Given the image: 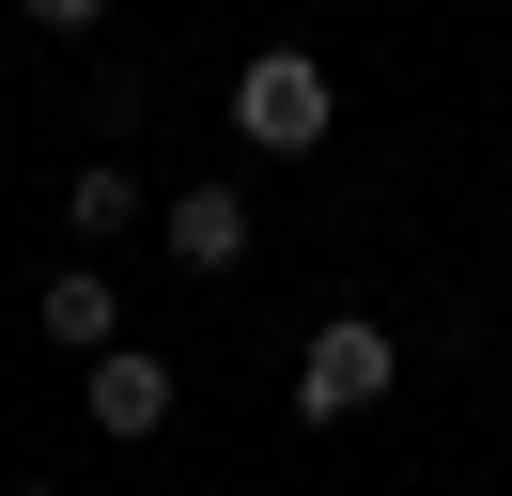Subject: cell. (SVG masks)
I'll list each match as a JSON object with an SVG mask.
<instances>
[{
  "instance_id": "cell-1",
  "label": "cell",
  "mask_w": 512,
  "mask_h": 496,
  "mask_svg": "<svg viewBox=\"0 0 512 496\" xmlns=\"http://www.w3.org/2000/svg\"><path fill=\"white\" fill-rule=\"evenodd\" d=\"M404 388V326H373V310H326L311 326V357H295V419H373V403Z\"/></svg>"
},
{
  "instance_id": "cell-2",
  "label": "cell",
  "mask_w": 512,
  "mask_h": 496,
  "mask_svg": "<svg viewBox=\"0 0 512 496\" xmlns=\"http://www.w3.org/2000/svg\"><path fill=\"white\" fill-rule=\"evenodd\" d=\"M326 124H342V93H326L311 47H249L233 62V140L249 155H326Z\"/></svg>"
},
{
  "instance_id": "cell-3",
  "label": "cell",
  "mask_w": 512,
  "mask_h": 496,
  "mask_svg": "<svg viewBox=\"0 0 512 496\" xmlns=\"http://www.w3.org/2000/svg\"><path fill=\"white\" fill-rule=\"evenodd\" d=\"M171 403H187V372L156 357V341H109V357H78V419L109 434V450H156Z\"/></svg>"
},
{
  "instance_id": "cell-4",
  "label": "cell",
  "mask_w": 512,
  "mask_h": 496,
  "mask_svg": "<svg viewBox=\"0 0 512 496\" xmlns=\"http://www.w3.org/2000/svg\"><path fill=\"white\" fill-rule=\"evenodd\" d=\"M156 248L187 279H233V264H249V186H171V202H156Z\"/></svg>"
},
{
  "instance_id": "cell-5",
  "label": "cell",
  "mask_w": 512,
  "mask_h": 496,
  "mask_svg": "<svg viewBox=\"0 0 512 496\" xmlns=\"http://www.w3.org/2000/svg\"><path fill=\"white\" fill-rule=\"evenodd\" d=\"M32 326L63 341V357H109V341H125V295H109V264H63V279L32 295Z\"/></svg>"
},
{
  "instance_id": "cell-6",
  "label": "cell",
  "mask_w": 512,
  "mask_h": 496,
  "mask_svg": "<svg viewBox=\"0 0 512 496\" xmlns=\"http://www.w3.org/2000/svg\"><path fill=\"white\" fill-rule=\"evenodd\" d=\"M63 217H78V248H125V233H140V171H125V155H94V171L63 186Z\"/></svg>"
},
{
  "instance_id": "cell-7",
  "label": "cell",
  "mask_w": 512,
  "mask_h": 496,
  "mask_svg": "<svg viewBox=\"0 0 512 496\" xmlns=\"http://www.w3.org/2000/svg\"><path fill=\"white\" fill-rule=\"evenodd\" d=\"M32 31H109V0H16Z\"/></svg>"
},
{
  "instance_id": "cell-8",
  "label": "cell",
  "mask_w": 512,
  "mask_h": 496,
  "mask_svg": "<svg viewBox=\"0 0 512 496\" xmlns=\"http://www.w3.org/2000/svg\"><path fill=\"white\" fill-rule=\"evenodd\" d=\"M16 496H63V481H16Z\"/></svg>"
}]
</instances>
